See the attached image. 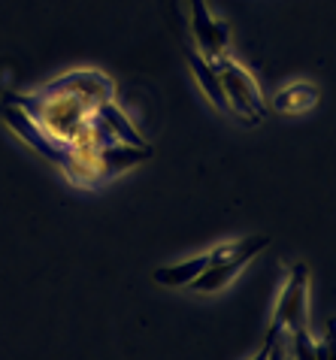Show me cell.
I'll list each match as a JSON object with an SVG mask.
<instances>
[{
    "instance_id": "cell-2",
    "label": "cell",
    "mask_w": 336,
    "mask_h": 360,
    "mask_svg": "<svg viewBox=\"0 0 336 360\" xmlns=\"http://www.w3.org/2000/svg\"><path fill=\"white\" fill-rule=\"evenodd\" d=\"M215 67V73L221 79V88H224V97L231 103V115L240 118L243 124H261V118L266 115V103L261 97V88L254 82V76L245 70L231 52L219 55L215 61H209Z\"/></svg>"
},
{
    "instance_id": "cell-4",
    "label": "cell",
    "mask_w": 336,
    "mask_h": 360,
    "mask_svg": "<svg viewBox=\"0 0 336 360\" xmlns=\"http://www.w3.org/2000/svg\"><path fill=\"white\" fill-rule=\"evenodd\" d=\"M306 312H309V266L294 264L288 282L276 300L270 327L279 333H297V330H306Z\"/></svg>"
},
{
    "instance_id": "cell-3",
    "label": "cell",
    "mask_w": 336,
    "mask_h": 360,
    "mask_svg": "<svg viewBox=\"0 0 336 360\" xmlns=\"http://www.w3.org/2000/svg\"><path fill=\"white\" fill-rule=\"evenodd\" d=\"M266 245H270V239H266V236H245V239H236V248H233V252L227 255V257H221V261H212L188 288H191L194 294H219V291H224V288L231 285L245 266H249L252 257L261 255Z\"/></svg>"
},
{
    "instance_id": "cell-5",
    "label": "cell",
    "mask_w": 336,
    "mask_h": 360,
    "mask_svg": "<svg viewBox=\"0 0 336 360\" xmlns=\"http://www.w3.org/2000/svg\"><path fill=\"white\" fill-rule=\"evenodd\" d=\"M188 4H191V31L197 39V49H200V55L206 61H215L219 55L227 52L231 31H227L224 22H219V18L209 13L206 0H188Z\"/></svg>"
},
{
    "instance_id": "cell-1",
    "label": "cell",
    "mask_w": 336,
    "mask_h": 360,
    "mask_svg": "<svg viewBox=\"0 0 336 360\" xmlns=\"http://www.w3.org/2000/svg\"><path fill=\"white\" fill-rule=\"evenodd\" d=\"M115 100V82L101 70H70L25 94H6L4 103L18 106L39 136L52 146L73 148L101 118V109Z\"/></svg>"
},
{
    "instance_id": "cell-10",
    "label": "cell",
    "mask_w": 336,
    "mask_h": 360,
    "mask_svg": "<svg viewBox=\"0 0 336 360\" xmlns=\"http://www.w3.org/2000/svg\"><path fill=\"white\" fill-rule=\"evenodd\" d=\"M276 339H279V330H266V342L261 345V352L258 354H254L252 360H270V352H273V342H276Z\"/></svg>"
},
{
    "instance_id": "cell-6",
    "label": "cell",
    "mask_w": 336,
    "mask_h": 360,
    "mask_svg": "<svg viewBox=\"0 0 336 360\" xmlns=\"http://www.w3.org/2000/svg\"><path fill=\"white\" fill-rule=\"evenodd\" d=\"M233 248H236V239H233V243L212 245L209 252L194 255V257H188V261L170 264V266H157L155 273H152V278H155V285H161V288H188L212 261H221V257H227Z\"/></svg>"
},
{
    "instance_id": "cell-7",
    "label": "cell",
    "mask_w": 336,
    "mask_h": 360,
    "mask_svg": "<svg viewBox=\"0 0 336 360\" xmlns=\"http://www.w3.org/2000/svg\"><path fill=\"white\" fill-rule=\"evenodd\" d=\"M182 55H185L188 67H191L197 85L203 88L206 100H209V103L219 109V112H231V103H227V97H224V88H221V79H219V73H215V67L206 61L200 52H194L191 46H182Z\"/></svg>"
},
{
    "instance_id": "cell-8",
    "label": "cell",
    "mask_w": 336,
    "mask_h": 360,
    "mask_svg": "<svg viewBox=\"0 0 336 360\" xmlns=\"http://www.w3.org/2000/svg\"><path fill=\"white\" fill-rule=\"evenodd\" d=\"M321 91L312 82H291L273 94V109L282 115H303L318 106Z\"/></svg>"
},
{
    "instance_id": "cell-9",
    "label": "cell",
    "mask_w": 336,
    "mask_h": 360,
    "mask_svg": "<svg viewBox=\"0 0 336 360\" xmlns=\"http://www.w3.org/2000/svg\"><path fill=\"white\" fill-rule=\"evenodd\" d=\"M315 354H318V360H336V321L328 324L324 342H315Z\"/></svg>"
}]
</instances>
